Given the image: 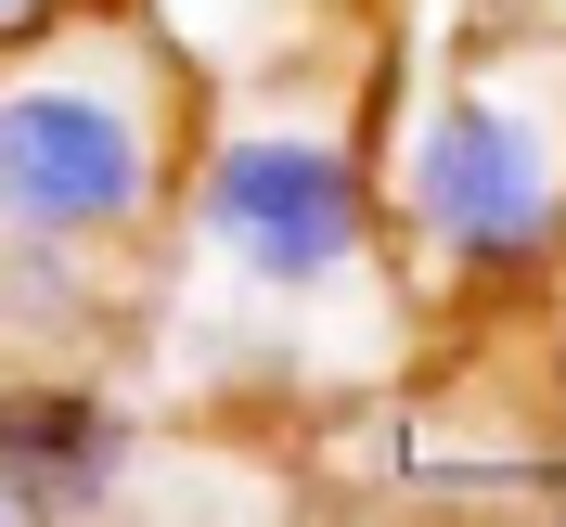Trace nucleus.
Masks as SVG:
<instances>
[{
	"label": "nucleus",
	"instance_id": "nucleus-1",
	"mask_svg": "<svg viewBox=\"0 0 566 527\" xmlns=\"http://www.w3.org/2000/svg\"><path fill=\"white\" fill-rule=\"evenodd\" d=\"M193 129H207L193 65L129 0H77L52 27L0 39V257L77 271V257L155 245Z\"/></svg>",
	"mask_w": 566,
	"mask_h": 527
},
{
	"label": "nucleus",
	"instance_id": "nucleus-2",
	"mask_svg": "<svg viewBox=\"0 0 566 527\" xmlns=\"http://www.w3.org/2000/svg\"><path fill=\"white\" fill-rule=\"evenodd\" d=\"M387 245L438 271V296H541L566 271V39H490L374 141Z\"/></svg>",
	"mask_w": 566,
	"mask_h": 527
},
{
	"label": "nucleus",
	"instance_id": "nucleus-3",
	"mask_svg": "<svg viewBox=\"0 0 566 527\" xmlns=\"http://www.w3.org/2000/svg\"><path fill=\"white\" fill-rule=\"evenodd\" d=\"M168 219L193 232L207 283L245 309H335V296H374L399 257L387 193H374V141L310 104H258V116L193 129Z\"/></svg>",
	"mask_w": 566,
	"mask_h": 527
},
{
	"label": "nucleus",
	"instance_id": "nucleus-4",
	"mask_svg": "<svg viewBox=\"0 0 566 527\" xmlns=\"http://www.w3.org/2000/svg\"><path fill=\"white\" fill-rule=\"evenodd\" d=\"M129 476V424L91 387H0V515H104Z\"/></svg>",
	"mask_w": 566,
	"mask_h": 527
},
{
	"label": "nucleus",
	"instance_id": "nucleus-5",
	"mask_svg": "<svg viewBox=\"0 0 566 527\" xmlns=\"http://www.w3.org/2000/svg\"><path fill=\"white\" fill-rule=\"evenodd\" d=\"M52 13H77V0H0V39H27V27H52Z\"/></svg>",
	"mask_w": 566,
	"mask_h": 527
}]
</instances>
